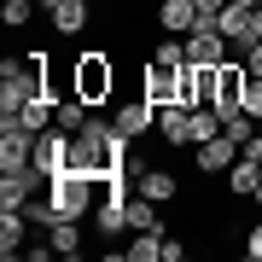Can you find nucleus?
Segmentation results:
<instances>
[{
	"label": "nucleus",
	"instance_id": "412c9836",
	"mask_svg": "<svg viewBox=\"0 0 262 262\" xmlns=\"http://www.w3.org/2000/svg\"><path fill=\"white\" fill-rule=\"evenodd\" d=\"M35 12H41V0H6V6H0V18H6V29H24Z\"/></svg>",
	"mask_w": 262,
	"mask_h": 262
},
{
	"label": "nucleus",
	"instance_id": "cd10ccee",
	"mask_svg": "<svg viewBox=\"0 0 262 262\" xmlns=\"http://www.w3.org/2000/svg\"><path fill=\"white\" fill-rule=\"evenodd\" d=\"M251 204H256V215H262V187H256V192H251Z\"/></svg>",
	"mask_w": 262,
	"mask_h": 262
},
{
	"label": "nucleus",
	"instance_id": "0eeeda50",
	"mask_svg": "<svg viewBox=\"0 0 262 262\" xmlns=\"http://www.w3.org/2000/svg\"><path fill=\"white\" fill-rule=\"evenodd\" d=\"M111 122H117L122 134H128V140H140V134L151 128V122H158V105H151V99L140 94V99H128V105H117V111H111Z\"/></svg>",
	"mask_w": 262,
	"mask_h": 262
},
{
	"label": "nucleus",
	"instance_id": "bb28decb",
	"mask_svg": "<svg viewBox=\"0 0 262 262\" xmlns=\"http://www.w3.org/2000/svg\"><path fill=\"white\" fill-rule=\"evenodd\" d=\"M239 151H245V158H256V163H262V134H251V140H245Z\"/></svg>",
	"mask_w": 262,
	"mask_h": 262
},
{
	"label": "nucleus",
	"instance_id": "c85d7f7f",
	"mask_svg": "<svg viewBox=\"0 0 262 262\" xmlns=\"http://www.w3.org/2000/svg\"><path fill=\"white\" fill-rule=\"evenodd\" d=\"M233 6H262V0H233Z\"/></svg>",
	"mask_w": 262,
	"mask_h": 262
},
{
	"label": "nucleus",
	"instance_id": "f8f14e48",
	"mask_svg": "<svg viewBox=\"0 0 262 262\" xmlns=\"http://www.w3.org/2000/svg\"><path fill=\"white\" fill-rule=\"evenodd\" d=\"M134 192L151 198V204H169V198L181 192V181L169 175V169H140V175H134Z\"/></svg>",
	"mask_w": 262,
	"mask_h": 262
},
{
	"label": "nucleus",
	"instance_id": "ddd939ff",
	"mask_svg": "<svg viewBox=\"0 0 262 262\" xmlns=\"http://www.w3.org/2000/svg\"><path fill=\"white\" fill-rule=\"evenodd\" d=\"M256 187H262V163H256V158H245V151H239V163L227 169V192H233V198H251Z\"/></svg>",
	"mask_w": 262,
	"mask_h": 262
},
{
	"label": "nucleus",
	"instance_id": "f257e3e1",
	"mask_svg": "<svg viewBox=\"0 0 262 262\" xmlns=\"http://www.w3.org/2000/svg\"><path fill=\"white\" fill-rule=\"evenodd\" d=\"M94 187H99V181L88 175V169H58V175L47 181V204H53V215H58V222H82L88 204H94Z\"/></svg>",
	"mask_w": 262,
	"mask_h": 262
},
{
	"label": "nucleus",
	"instance_id": "5701e85b",
	"mask_svg": "<svg viewBox=\"0 0 262 262\" xmlns=\"http://www.w3.org/2000/svg\"><path fill=\"white\" fill-rule=\"evenodd\" d=\"M222 128H227V134H233V140H239V146H245V140H251V117H245V111H239V117H227V122H222Z\"/></svg>",
	"mask_w": 262,
	"mask_h": 262
},
{
	"label": "nucleus",
	"instance_id": "7ed1b4c3",
	"mask_svg": "<svg viewBox=\"0 0 262 262\" xmlns=\"http://www.w3.org/2000/svg\"><path fill=\"white\" fill-rule=\"evenodd\" d=\"M70 146H76L70 128H58V122H53V128H41V134H35V158H29V169H35L41 181H53L58 169H70Z\"/></svg>",
	"mask_w": 262,
	"mask_h": 262
},
{
	"label": "nucleus",
	"instance_id": "423d86ee",
	"mask_svg": "<svg viewBox=\"0 0 262 262\" xmlns=\"http://www.w3.org/2000/svg\"><path fill=\"white\" fill-rule=\"evenodd\" d=\"M181 41H187V58H192V64H222V58H227V47H233L222 29H187Z\"/></svg>",
	"mask_w": 262,
	"mask_h": 262
},
{
	"label": "nucleus",
	"instance_id": "9b49d317",
	"mask_svg": "<svg viewBox=\"0 0 262 262\" xmlns=\"http://www.w3.org/2000/svg\"><path fill=\"white\" fill-rule=\"evenodd\" d=\"M24 233H29V215H24V210H0V256H6V262L29 251Z\"/></svg>",
	"mask_w": 262,
	"mask_h": 262
},
{
	"label": "nucleus",
	"instance_id": "b1692460",
	"mask_svg": "<svg viewBox=\"0 0 262 262\" xmlns=\"http://www.w3.org/2000/svg\"><path fill=\"white\" fill-rule=\"evenodd\" d=\"M245 256H251V262H262V222L245 233Z\"/></svg>",
	"mask_w": 262,
	"mask_h": 262
},
{
	"label": "nucleus",
	"instance_id": "a211bd4d",
	"mask_svg": "<svg viewBox=\"0 0 262 262\" xmlns=\"http://www.w3.org/2000/svg\"><path fill=\"white\" fill-rule=\"evenodd\" d=\"M122 256L128 262H163V233H134L122 245Z\"/></svg>",
	"mask_w": 262,
	"mask_h": 262
},
{
	"label": "nucleus",
	"instance_id": "20e7f679",
	"mask_svg": "<svg viewBox=\"0 0 262 262\" xmlns=\"http://www.w3.org/2000/svg\"><path fill=\"white\" fill-rule=\"evenodd\" d=\"M29 158H35V134L18 128V122H0V175L29 169Z\"/></svg>",
	"mask_w": 262,
	"mask_h": 262
},
{
	"label": "nucleus",
	"instance_id": "9d476101",
	"mask_svg": "<svg viewBox=\"0 0 262 262\" xmlns=\"http://www.w3.org/2000/svg\"><path fill=\"white\" fill-rule=\"evenodd\" d=\"M158 29H163V35L198 29V6H192V0H158Z\"/></svg>",
	"mask_w": 262,
	"mask_h": 262
},
{
	"label": "nucleus",
	"instance_id": "4468645a",
	"mask_svg": "<svg viewBox=\"0 0 262 262\" xmlns=\"http://www.w3.org/2000/svg\"><path fill=\"white\" fill-rule=\"evenodd\" d=\"M128 233H163V215H158V204H151V198H140V192L128 198Z\"/></svg>",
	"mask_w": 262,
	"mask_h": 262
},
{
	"label": "nucleus",
	"instance_id": "a878e982",
	"mask_svg": "<svg viewBox=\"0 0 262 262\" xmlns=\"http://www.w3.org/2000/svg\"><path fill=\"white\" fill-rule=\"evenodd\" d=\"M245 70H251V76H262V41H256V47H245Z\"/></svg>",
	"mask_w": 262,
	"mask_h": 262
},
{
	"label": "nucleus",
	"instance_id": "dca6fc26",
	"mask_svg": "<svg viewBox=\"0 0 262 262\" xmlns=\"http://www.w3.org/2000/svg\"><path fill=\"white\" fill-rule=\"evenodd\" d=\"M12 122H18V128H29V134L53 128V99H47V94H41V99H29V105H24V111L12 117Z\"/></svg>",
	"mask_w": 262,
	"mask_h": 262
},
{
	"label": "nucleus",
	"instance_id": "f3484780",
	"mask_svg": "<svg viewBox=\"0 0 262 262\" xmlns=\"http://www.w3.org/2000/svg\"><path fill=\"white\" fill-rule=\"evenodd\" d=\"M53 122H58V128H70V134H76V128L88 122V99H82V94H64V99L53 105Z\"/></svg>",
	"mask_w": 262,
	"mask_h": 262
},
{
	"label": "nucleus",
	"instance_id": "6e6552de",
	"mask_svg": "<svg viewBox=\"0 0 262 262\" xmlns=\"http://www.w3.org/2000/svg\"><path fill=\"white\" fill-rule=\"evenodd\" d=\"M140 94H146L151 105H181V76H175V70H163V64H146Z\"/></svg>",
	"mask_w": 262,
	"mask_h": 262
},
{
	"label": "nucleus",
	"instance_id": "2eb2a0df",
	"mask_svg": "<svg viewBox=\"0 0 262 262\" xmlns=\"http://www.w3.org/2000/svg\"><path fill=\"white\" fill-rule=\"evenodd\" d=\"M47 24L58 29V35H76V29H88V0H64V6L47 12Z\"/></svg>",
	"mask_w": 262,
	"mask_h": 262
},
{
	"label": "nucleus",
	"instance_id": "1a4fd4ad",
	"mask_svg": "<svg viewBox=\"0 0 262 262\" xmlns=\"http://www.w3.org/2000/svg\"><path fill=\"white\" fill-rule=\"evenodd\" d=\"M158 134L169 146H192V105H158Z\"/></svg>",
	"mask_w": 262,
	"mask_h": 262
},
{
	"label": "nucleus",
	"instance_id": "4be33fe9",
	"mask_svg": "<svg viewBox=\"0 0 262 262\" xmlns=\"http://www.w3.org/2000/svg\"><path fill=\"white\" fill-rule=\"evenodd\" d=\"M245 117L262 122V76H251V82H245Z\"/></svg>",
	"mask_w": 262,
	"mask_h": 262
},
{
	"label": "nucleus",
	"instance_id": "393cba45",
	"mask_svg": "<svg viewBox=\"0 0 262 262\" xmlns=\"http://www.w3.org/2000/svg\"><path fill=\"white\" fill-rule=\"evenodd\" d=\"M181 256H187V245H181V239H169V233H163V262H181Z\"/></svg>",
	"mask_w": 262,
	"mask_h": 262
},
{
	"label": "nucleus",
	"instance_id": "39448f33",
	"mask_svg": "<svg viewBox=\"0 0 262 262\" xmlns=\"http://www.w3.org/2000/svg\"><path fill=\"white\" fill-rule=\"evenodd\" d=\"M192 158H198V169H204V175H227V169L239 163V140H233V134L222 128L215 140H204V146H198Z\"/></svg>",
	"mask_w": 262,
	"mask_h": 262
},
{
	"label": "nucleus",
	"instance_id": "6ab92c4d",
	"mask_svg": "<svg viewBox=\"0 0 262 262\" xmlns=\"http://www.w3.org/2000/svg\"><path fill=\"white\" fill-rule=\"evenodd\" d=\"M151 64H163V70H181V64H187V41H181V35H163L158 47H151Z\"/></svg>",
	"mask_w": 262,
	"mask_h": 262
},
{
	"label": "nucleus",
	"instance_id": "aec40b11",
	"mask_svg": "<svg viewBox=\"0 0 262 262\" xmlns=\"http://www.w3.org/2000/svg\"><path fill=\"white\" fill-rule=\"evenodd\" d=\"M53 256H82V233H76V222H53Z\"/></svg>",
	"mask_w": 262,
	"mask_h": 262
},
{
	"label": "nucleus",
	"instance_id": "f03ea898",
	"mask_svg": "<svg viewBox=\"0 0 262 262\" xmlns=\"http://www.w3.org/2000/svg\"><path fill=\"white\" fill-rule=\"evenodd\" d=\"M70 94H82L88 105H111V99H117V64H111L99 47L82 53V58L70 64Z\"/></svg>",
	"mask_w": 262,
	"mask_h": 262
}]
</instances>
